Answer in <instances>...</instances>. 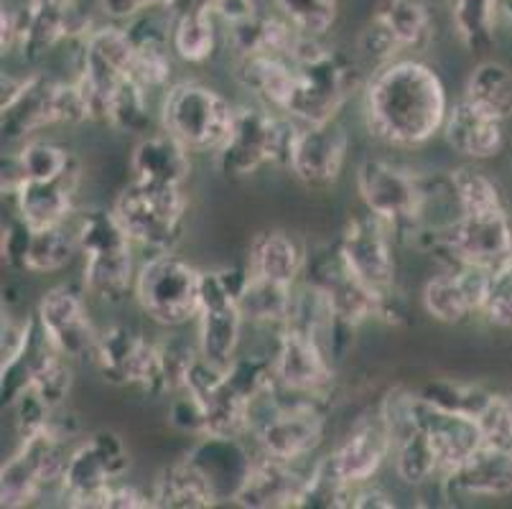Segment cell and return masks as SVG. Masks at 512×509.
Instances as JSON below:
<instances>
[{
	"label": "cell",
	"instance_id": "4fadbf2b",
	"mask_svg": "<svg viewBox=\"0 0 512 509\" xmlns=\"http://www.w3.org/2000/svg\"><path fill=\"white\" fill-rule=\"evenodd\" d=\"M245 278L242 270H204L202 308L194 321L197 344L204 362L227 370L240 354L242 326L248 324L237 306V291Z\"/></svg>",
	"mask_w": 512,
	"mask_h": 509
},
{
	"label": "cell",
	"instance_id": "60d3db41",
	"mask_svg": "<svg viewBox=\"0 0 512 509\" xmlns=\"http://www.w3.org/2000/svg\"><path fill=\"white\" fill-rule=\"evenodd\" d=\"M352 502H355V487L344 484L321 456L314 469L306 471L304 492L296 509H352Z\"/></svg>",
	"mask_w": 512,
	"mask_h": 509
},
{
	"label": "cell",
	"instance_id": "ba28073f",
	"mask_svg": "<svg viewBox=\"0 0 512 509\" xmlns=\"http://www.w3.org/2000/svg\"><path fill=\"white\" fill-rule=\"evenodd\" d=\"M237 118L232 105L220 90L204 82H174L161 95L158 123L192 153H217L230 138Z\"/></svg>",
	"mask_w": 512,
	"mask_h": 509
},
{
	"label": "cell",
	"instance_id": "9c48e42d",
	"mask_svg": "<svg viewBox=\"0 0 512 509\" xmlns=\"http://www.w3.org/2000/svg\"><path fill=\"white\" fill-rule=\"evenodd\" d=\"M357 194L372 217L385 222L395 237L421 235L426 227V209L431 204L428 184L411 168L398 166L388 158H362L355 174Z\"/></svg>",
	"mask_w": 512,
	"mask_h": 509
},
{
	"label": "cell",
	"instance_id": "3957f363",
	"mask_svg": "<svg viewBox=\"0 0 512 509\" xmlns=\"http://www.w3.org/2000/svg\"><path fill=\"white\" fill-rule=\"evenodd\" d=\"M92 110L74 79H59L49 72L26 77H3L0 130L8 143H26L54 125L90 123Z\"/></svg>",
	"mask_w": 512,
	"mask_h": 509
},
{
	"label": "cell",
	"instance_id": "8fae6325",
	"mask_svg": "<svg viewBox=\"0 0 512 509\" xmlns=\"http://www.w3.org/2000/svg\"><path fill=\"white\" fill-rule=\"evenodd\" d=\"M395 232L388 224L372 217L370 212L357 214L344 224L342 235H339L337 252L342 263L347 265L349 273L362 280L375 296L383 298L380 308V319L398 316V260H395Z\"/></svg>",
	"mask_w": 512,
	"mask_h": 509
},
{
	"label": "cell",
	"instance_id": "9a60e30c",
	"mask_svg": "<svg viewBox=\"0 0 512 509\" xmlns=\"http://www.w3.org/2000/svg\"><path fill=\"white\" fill-rule=\"evenodd\" d=\"M16 49L26 64H36L67 41H79L97 26L82 0H23L13 11Z\"/></svg>",
	"mask_w": 512,
	"mask_h": 509
},
{
	"label": "cell",
	"instance_id": "74e56055",
	"mask_svg": "<svg viewBox=\"0 0 512 509\" xmlns=\"http://www.w3.org/2000/svg\"><path fill=\"white\" fill-rule=\"evenodd\" d=\"M456 39L467 51L482 54L495 41V28L502 16V0H446Z\"/></svg>",
	"mask_w": 512,
	"mask_h": 509
},
{
	"label": "cell",
	"instance_id": "4dcf8cb0",
	"mask_svg": "<svg viewBox=\"0 0 512 509\" xmlns=\"http://www.w3.org/2000/svg\"><path fill=\"white\" fill-rule=\"evenodd\" d=\"M306 263L309 255L304 245L286 230H263L250 242L248 270L260 278L276 280L283 286H299Z\"/></svg>",
	"mask_w": 512,
	"mask_h": 509
},
{
	"label": "cell",
	"instance_id": "f6af8a7d",
	"mask_svg": "<svg viewBox=\"0 0 512 509\" xmlns=\"http://www.w3.org/2000/svg\"><path fill=\"white\" fill-rule=\"evenodd\" d=\"M400 54H403V49H400L398 39L393 36L388 23L372 13V18L365 23L360 36H357V56H360L362 62L372 64L377 69L398 59Z\"/></svg>",
	"mask_w": 512,
	"mask_h": 509
},
{
	"label": "cell",
	"instance_id": "d6a6232c",
	"mask_svg": "<svg viewBox=\"0 0 512 509\" xmlns=\"http://www.w3.org/2000/svg\"><path fill=\"white\" fill-rule=\"evenodd\" d=\"M293 301H296V286H283L276 280L253 275L245 265V278L237 291V306L248 324L255 326H288L293 314Z\"/></svg>",
	"mask_w": 512,
	"mask_h": 509
},
{
	"label": "cell",
	"instance_id": "30bf717a",
	"mask_svg": "<svg viewBox=\"0 0 512 509\" xmlns=\"http://www.w3.org/2000/svg\"><path fill=\"white\" fill-rule=\"evenodd\" d=\"M113 212L138 250H146L148 255L176 250L186 227L189 196L184 186L130 179L115 196Z\"/></svg>",
	"mask_w": 512,
	"mask_h": 509
},
{
	"label": "cell",
	"instance_id": "484cf974",
	"mask_svg": "<svg viewBox=\"0 0 512 509\" xmlns=\"http://www.w3.org/2000/svg\"><path fill=\"white\" fill-rule=\"evenodd\" d=\"M77 189H79V168L72 174L49 181H21L8 199L16 207V214L23 222L44 230L57 224L72 222L77 214Z\"/></svg>",
	"mask_w": 512,
	"mask_h": 509
},
{
	"label": "cell",
	"instance_id": "5bb4252c",
	"mask_svg": "<svg viewBox=\"0 0 512 509\" xmlns=\"http://www.w3.org/2000/svg\"><path fill=\"white\" fill-rule=\"evenodd\" d=\"M90 362L113 385L136 387L151 398L169 395L164 370H161L158 342H148L146 336L128 326L115 324L102 329Z\"/></svg>",
	"mask_w": 512,
	"mask_h": 509
},
{
	"label": "cell",
	"instance_id": "603a6c76",
	"mask_svg": "<svg viewBox=\"0 0 512 509\" xmlns=\"http://www.w3.org/2000/svg\"><path fill=\"white\" fill-rule=\"evenodd\" d=\"M304 484L306 474L299 471V466L258 451L230 502L245 509L299 507Z\"/></svg>",
	"mask_w": 512,
	"mask_h": 509
},
{
	"label": "cell",
	"instance_id": "b9f144b4",
	"mask_svg": "<svg viewBox=\"0 0 512 509\" xmlns=\"http://www.w3.org/2000/svg\"><path fill=\"white\" fill-rule=\"evenodd\" d=\"M276 11L299 34L324 39L339 16V0H273Z\"/></svg>",
	"mask_w": 512,
	"mask_h": 509
},
{
	"label": "cell",
	"instance_id": "277c9868",
	"mask_svg": "<svg viewBox=\"0 0 512 509\" xmlns=\"http://www.w3.org/2000/svg\"><path fill=\"white\" fill-rule=\"evenodd\" d=\"M291 64L296 67V90L286 115L301 125L339 120L344 105L362 92L367 82L355 59L329 49L324 39L314 36L301 34L291 54Z\"/></svg>",
	"mask_w": 512,
	"mask_h": 509
},
{
	"label": "cell",
	"instance_id": "5b68a950",
	"mask_svg": "<svg viewBox=\"0 0 512 509\" xmlns=\"http://www.w3.org/2000/svg\"><path fill=\"white\" fill-rule=\"evenodd\" d=\"M299 130V120L286 112L240 105L230 138L214 153V166L225 179H248L265 166L288 168Z\"/></svg>",
	"mask_w": 512,
	"mask_h": 509
},
{
	"label": "cell",
	"instance_id": "f35d334b",
	"mask_svg": "<svg viewBox=\"0 0 512 509\" xmlns=\"http://www.w3.org/2000/svg\"><path fill=\"white\" fill-rule=\"evenodd\" d=\"M446 186H449V196L454 202L456 214L505 209V196H502L500 184L487 171H482L477 163L456 166L449 174V184Z\"/></svg>",
	"mask_w": 512,
	"mask_h": 509
},
{
	"label": "cell",
	"instance_id": "816d5d0a",
	"mask_svg": "<svg viewBox=\"0 0 512 509\" xmlns=\"http://www.w3.org/2000/svg\"><path fill=\"white\" fill-rule=\"evenodd\" d=\"M398 502L390 492H385L383 487H375V484H362L355 489V502L352 509H395Z\"/></svg>",
	"mask_w": 512,
	"mask_h": 509
},
{
	"label": "cell",
	"instance_id": "e575fe53",
	"mask_svg": "<svg viewBox=\"0 0 512 509\" xmlns=\"http://www.w3.org/2000/svg\"><path fill=\"white\" fill-rule=\"evenodd\" d=\"M372 13L388 23L403 51L423 54L434 44L436 21L426 0H380Z\"/></svg>",
	"mask_w": 512,
	"mask_h": 509
},
{
	"label": "cell",
	"instance_id": "7a4b0ae2",
	"mask_svg": "<svg viewBox=\"0 0 512 509\" xmlns=\"http://www.w3.org/2000/svg\"><path fill=\"white\" fill-rule=\"evenodd\" d=\"M77 232L82 265V288L102 306H120L136 291L141 263L130 235L113 207L77 209L72 219Z\"/></svg>",
	"mask_w": 512,
	"mask_h": 509
},
{
	"label": "cell",
	"instance_id": "8992f818",
	"mask_svg": "<svg viewBox=\"0 0 512 509\" xmlns=\"http://www.w3.org/2000/svg\"><path fill=\"white\" fill-rule=\"evenodd\" d=\"M329 400L301 398L273 387L271 395L255 405L253 438L263 454L276 459H309L327 441Z\"/></svg>",
	"mask_w": 512,
	"mask_h": 509
},
{
	"label": "cell",
	"instance_id": "7402d4cb",
	"mask_svg": "<svg viewBox=\"0 0 512 509\" xmlns=\"http://www.w3.org/2000/svg\"><path fill=\"white\" fill-rule=\"evenodd\" d=\"M416 418L418 426L426 433L428 443L434 448V456L439 461L441 479L456 471L464 461L482 446V431L474 415L462 410H449L431 403L418 392L416 395Z\"/></svg>",
	"mask_w": 512,
	"mask_h": 509
},
{
	"label": "cell",
	"instance_id": "ffe728a7",
	"mask_svg": "<svg viewBox=\"0 0 512 509\" xmlns=\"http://www.w3.org/2000/svg\"><path fill=\"white\" fill-rule=\"evenodd\" d=\"M390 456H393L390 433L375 410L372 415H362L355 426L334 443L332 451L324 454V461L344 484L357 489L362 484H370L388 464Z\"/></svg>",
	"mask_w": 512,
	"mask_h": 509
},
{
	"label": "cell",
	"instance_id": "7dc6e473",
	"mask_svg": "<svg viewBox=\"0 0 512 509\" xmlns=\"http://www.w3.org/2000/svg\"><path fill=\"white\" fill-rule=\"evenodd\" d=\"M0 375H6L29 352L31 339L36 334V314L26 319H16L13 314H3V329H0Z\"/></svg>",
	"mask_w": 512,
	"mask_h": 509
},
{
	"label": "cell",
	"instance_id": "1f68e13d",
	"mask_svg": "<svg viewBox=\"0 0 512 509\" xmlns=\"http://www.w3.org/2000/svg\"><path fill=\"white\" fill-rule=\"evenodd\" d=\"M189 456L202 466L204 474L209 476V482L214 484L220 499L225 502V499L235 497L237 487L248 474L250 461H253L255 454H250L237 438L202 436Z\"/></svg>",
	"mask_w": 512,
	"mask_h": 509
},
{
	"label": "cell",
	"instance_id": "7bdbcfd3",
	"mask_svg": "<svg viewBox=\"0 0 512 509\" xmlns=\"http://www.w3.org/2000/svg\"><path fill=\"white\" fill-rule=\"evenodd\" d=\"M158 354H161V370H164L166 392L171 398L186 390L189 377H192L194 367L199 364L202 354H199L197 339H186L184 334H171L158 342Z\"/></svg>",
	"mask_w": 512,
	"mask_h": 509
},
{
	"label": "cell",
	"instance_id": "e0dca14e",
	"mask_svg": "<svg viewBox=\"0 0 512 509\" xmlns=\"http://www.w3.org/2000/svg\"><path fill=\"white\" fill-rule=\"evenodd\" d=\"M271 362L278 390L301 398H332L337 382L334 357L316 336L296 326H283L278 329Z\"/></svg>",
	"mask_w": 512,
	"mask_h": 509
},
{
	"label": "cell",
	"instance_id": "2e32d148",
	"mask_svg": "<svg viewBox=\"0 0 512 509\" xmlns=\"http://www.w3.org/2000/svg\"><path fill=\"white\" fill-rule=\"evenodd\" d=\"M431 232L436 250L449 255V265L467 263L495 270L512 258V222L507 207L477 214H454L449 222Z\"/></svg>",
	"mask_w": 512,
	"mask_h": 509
},
{
	"label": "cell",
	"instance_id": "ee69618b",
	"mask_svg": "<svg viewBox=\"0 0 512 509\" xmlns=\"http://www.w3.org/2000/svg\"><path fill=\"white\" fill-rule=\"evenodd\" d=\"M474 418H477L484 443L512 451V395L492 392Z\"/></svg>",
	"mask_w": 512,
	"mask_h": 509
},
{
	"label": "cell",
	"instance_id": "bcb514c9",
	"mask_svg": "<svg viewBox=\"0 0 512 509\" xmlns=\"http://www.w3.org/2000/svg\"><path fill=\"white\" fill-rule=\"evenodd\" d=\"M482 319L497 329H512V258L492 270Z\"/></svg>",
	"mask_w": 512,
	"mask_h": 509
},
{
	"label": "cell",
	"instance_id": "8d00e7d4",
	"mask_svg": "<svg viewBox=\"0 0 512 509\" xmlns=\"http://www.w3.org/2000/svg\"><path fill=\"white\" fill-rule=\"evenodd\" d=\"M464 100L490 112L492 118L510 123L512 120V69L507 64L484 59L469 72L464 84Z\"/></svg>",
	"mask_w": 512,
	"mask_h": 509
},
{
	"label": "cell",
	"instance_id": "d590c367",
	"mask_svg": "<svg viewBox=\"0 0 512 509\" xmlns=\"http://www.w3.org/2000/svg\"><path fill=\"white\" fill-rule=\"evenodd\" d=\"M77 255L79 242L72 222L57 224V227H44V230L31 227L26 250H23L21 258V270L34 275L59 273V270L69 268Z\"/></svg>",
	"mask_w": 512,
	"mask_h": 509
},
{
	"label": "cell",
	"instance_id": "d6986e66",
	"mask_svg": "<svg viewBox=\"0 0 512 509\" xmlns=\"http://www.w3.org/2000/svg\"><path fill=\"white\" fill-rule=\"evenodd\" d=\"M490 278V268L467 263L446 265L441 273L426 280L421 293L423 311L439 324H467L474 316H482L490 293Z\"/></svg>",
	"mask_w": 512,
	"mask_h": 509
},
{
	"label": "cell",
	"instance_id": "f546056e",
	"mask_svg": "<svg viewBox=\"0 0 512 509\" xmlns=\"http://www.w3.org/2000/svg\"><path fill=\"white\" fill-rule=\"evenodd\" d=\"M79 163L64 146L54 140L31 138L16 153L3 158V194H13L21 181H49L77 171Z\"/></svg>",
	"mask_w": 512,
	"mask_h": 509
},
{
	"label": "cell",
	"instance_id": "4316f807",
	"mask_svg": "<svg viewBox=\"0 0 512 509\" xmlns=\"http://www.w3.org/2000/svg\"><path fill=\"white\" fill-rule=\"evenodd\" d=\"M192 156L194 153L174 135L158 130L138 138L130 153V174L148 184L186 186V181L192 179Z\"/></svg>",
	"mask_w": 512,
	"mask_h": 509
},
{
	"label": "cell",
	"instance_id": "836d02e7",
	"mask_svg": "<svg viewBox=\"0 0 512 509\" xmlns=\"http://www.w3.org/2000/svg\"><path fill=\"white\" fill-rule=\"evenodd\" d=\"M171 16V51L184 64H207L220 49V18L212 11H184Z\"/></svg>",
	"mask_w": 512,
	"mask_h": 509
},
{
	"label": "cell",
	"instance_id": "ac0fdd59",
	"mask_svg": "<svg viewBox=\"0 0 512 509\" xmlns=\"http://www.w3.org/2000/svg\"><path fill=\"white\" fill-rule=\"evenodd\" d=\"M87 291L72 286H57L46 291L36 303V321L49 342L72 362L92 359L100 329L95 326L87 306Z\"/></svg>",
	"mask_w": 512,
	"mask_h": 509
},
{
	"label": "cell",
	"instance_id": "c3c4849f",
	"mask_svg": "<svg viewBox=\"0 0 512 509\" xmlns=\"http://www.w3.org/2000/svg\"><path fill=\"white\" fill-rule=\"evenodd\" d=\"M107 21L128 23L148 11H169L174 0H97Z\"/></svg>",
	"mask_w": 512,
	"mask_h": 509
},
{
	"label": "cell",
	"instance_id": "6da1fadb",
	"mask_svg": "<svg viewBox=\"0 0 512 509\" xmlns=\"http://www.w3.org/2000/svg\"><path fill=\"white\" fill-rule=\"evenodd\" d=\"M449 107L441 74L418 56L372 69L362 87L367 133L395 151H416L444 133Z\"/></svg>",
	"mask_w": 512,
	"mask_h": 509
},
{
	"label": "cell",
	"instance_id": "52a82bcc",
	"mask_svg": "<svg viewBox=\"0 0 512 509\" xmlns=\"http://www.w3.org/2000/svg\"><path fill=\"white\" fill-rule=\"evenodd\" d=\"M204 270L174 250L151 252L141 260L133 301L161 329L192 326L202 308Z\"/></svg>",
	"mask_w": 512,
	"mask_h": 509
},
{
	"label": "cell",
	"instance_id": "ab89813d",
	"mask_svg": "<svg viewBox=\"0 0 512 509\" xmlns=\"http://www.w3.org/2000/svg\"><path fill=\"white\" fill-rule=\"evenodd\" d=\"M148 92L141 82H136L133 77L123 79V82L115 87V92L110 95L105 105V115H102V123H107L113 130L125 135H148L153 133L151 125L153 118L148 112Z\"/></svg>",
	"mask_w": 512,
	"mask_h": 509
},
{
	"label": "cell",
	"instance_id": "d4e9b609",
	"mask_svg": "<svg viewBox=\"0 0 512 509\" xmlns=\"http://www.w3.org/2000/svg\"><path fill=\"white\" fill-rule=\"evenodd\" d=\"M444 484V497L500 499L512 494V451L482 443L467 461L451 471Z\"/></svg>",
	"mask_w": 512,
	"mask_h": 509
},
{
	"label": "cell",
	"instance_id": "f907efd6",
	"mask_svg": "<svg viewBox=\"0 0 512 509\" xmlns=\"http://www.w3.org/2000/svg\"><path fill=\"white\" fill-rule=\"evenodd\" d=\"M209 11L220 18L225 26H235V23L253 18L260 8L255 0H209Z\"/></svg>",
	"mask_w": 512,
	"mask_h": 509
},
{
	"label": "cell",
	"instance_id": "f1b7e54d",
	"mask_svg": "<svg viewBox=\"0 0 512 509\" xmlns=\"http://www.w3.org/2000/svg\"><path fill=\"white\" fill-rule=\"evenodd\" d=\"M151 497L161 509H212L222 502L209 476L189 454L161 469Z\"/></svg>",
	"mask_w": 512,
	"mask_h": 509
},
{
	"label": "cell",
	"instance_id": "83f0119b",
	"mask_svg": "<svg viewBox=\"0 0 512 509\" xmlns=\"http://www.w3.org/2000/svg\"><path fill=\"white\" fill-rule=\"evenodd\" d=\"M235 79L258 105L286 112L296 90V67L273 54L235 56Z\"/></svg>",
	"mask_w": 512,
	"mask_h": 509
},
{
	"label": "cell",
	"instance_id": "681fc988",
	"mask_svg": "<svg viewBox=\"0 0 512 509\" xmlns=\"http://www.w3.org/2000/svg\"><path fill=\"white\" fill-rule=\"evenodd\" d=\"M148 507H156L151 494L141 492V489L133 487V484H125L123 479L110 487V492H107V499H105V509H148Z\"/></svg>",
	"mask_w": 512,
	"mask_h": 509
},
{
	"label": "cell",
	"instance_id": "44dd1931",
	"mask_svg": "<svg viewBox=\"0 0 512 509\" xmlns=\"http://www.w3.org/2000/svg\"><path fill=\"white\" fill-rule=\"evenodd\" d=\"M349 135L339 120L301 125L293 143L288 171L309 189H327L337 184L347 166Z\"/></svg>",
	"mask_w": 512,
	"mask_h": 509
},
{
	"label": "cell",
	"instance_id": "f5cc1de1",
	"mask_svg": "<svg viewBox=\"0 0 512 509\" xmlns=\"http://www.w3.org/2000/svg\"><path fill=\"white\" fill-rule=\"evenodd\" d=\"M502 16H505L512 26V0H502Z\"/></svg>",
	"mask_w": 512,
	"mask_h": 509
},
{
	"label": "cell",
	"instance_id": "cb8c5ba5",
	"mask_svg": "<svg viewBox=\"0 0 512 509\" xmlns=\"http://www.w3.org/2000/svg\"><path fill=\"white\" fill-rule=\"evenodd\" d=\"M441 135L456 156L467 158L472 163H482L502 153L507 143V123L492 118L490 112L479 110L477 105L459 97L449 107Z\"/></svg>",
	"mask_w": 512,
	"mask_h": 509
},
{
	"label": "cell",
	"instance_id": "7c38bea8",
	"mask_svg": "<svg viewBox=\"0 0 512 509\" xmlns=\"http://www.w3.org/2000/svg\"><path fill=\"white\" fill-rule=\"evenodd\" d=\"M130 469V454L120 433L95 431L85 441L74 443L64 471L59 499L74 509H105L110 487Z\"/></svg>",
	"mask_w": 512,
	"mask_h": 509
}]
</instances>
